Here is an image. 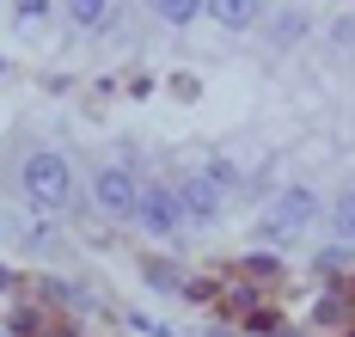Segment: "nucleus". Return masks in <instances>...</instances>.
Here are the masks:
<instances>
[{
    "instance_id": "13",
    "label": "nucleus",
    "mask_w": 355,
    "mask_h": 337,
    "mask_svg": "<svg viewBox=\"0 0 355 337\" xmlns=\"http://www.w3.org/2000/svg\"><path fill=\"white\" fill-rule=\"evenodd\" d=\"M43 12H49V0H19V19H25V25H31V19H43Z\"/></svg>"
},
{
    "instance_id": "3",
    "label": "nucleus",
    "mask_w": 355,
    "mask_h": 337,
    "mask_svg": "<svg viewBox=\"0 0 355 337\" xmlns=\"http://www.w3.org/2000/svg\"><path fill=\"white\" fill-rule=\"evenodd\" d=\"M92 202H98V215H110V221H135L141 184L129 178V166H105V172L92 178Z\"/></svg>"
},
{
    "instance_id": "11",
    "label": "nucleus",
    "mask_w": 355,
    "mask_h": 337,
    "mask_svg": "<svg viewBox=\"0 0 355 337\" xmlns=\"http://www.w3.org/2000/svg\"><path fill=\"white\" fill-rule=\"evenodd\" d=\"M202 172H209V178H214L220 190H233V178H239V172H233V159H209Z\"/></svg>"
},
{
    "instance_id": "8",
    "label": "nucleus",
    "mask_w": 355,
    "mask_h": 337,
    "mask_svg": "<svg viewBox=\"0 0 355 337\" xmlns=\"http://www.w3.org/2000/svg\"><path fill=\"white\" fill-rule=\"evenodd\" d=\"M202 6H209V0H153V12H159L166 25H190Z\"/></svg>"
},
{
    "instance_id": "4",
    "label": "nucleus",
    "mask_w": 355,
    "mask_h": 337,
    "mask_svg": "<svg viewBox=\"0 0 355 337\" xmlns=\"http://www.w3.org/2000/svg\"><path fill=\"white\" fill-rule=\"evenodd\" d=\"M178 209H184V221L190 227H209L220 209H227V196H220V184H214L209 172H178Z\"/></svg>"
},
{
    "instance_id": "1",
    "label": "nucleus",
    "mask_w": 355,
    "mask_h": 337,
    "mask_svg": "<svg viewBox=\"0 0 355 337\" xmlns=\"http://www.w3.org/2000/svg\"><path fill=\"white\" fill-rule=\"evenodd\" d=\"M19 178H25V196H31V209H62L68 202V190H73V172H68V159L62 153H31L25 166H19Z\"/></svg>"
},
{
    "instance_id": "10",
    "label": "nucleus",
    "mask_w": 355,
    "mask_h": 337,
    "mask_svg": "<svg viewBox=\"0 0 355 337\" xmlns=\"http://www.w3.org/2000/svg\"><path fill=\"white\" fill-rule=\"evenodd\" d=\"M300 37H306V19H300V12H282V19L270 25V43H300Z\"/></svg>"
},
{
    "instance_id": "9",
    "label": "nucleus",
    "mask_w": 355,
    "mask_h": 337,
    "mask_svg": "<svg viewBox=\"0 0 355 337\" xmlns=\"http://www.w3.org/2000/svg\"><path fill=\"white\" fill-rule=\"evenodd\" d=\"M110 0H68V19L80 25V31H92V25H105Z\"/></svg>"
},
{
    "instance_id": "12",
    "label": "nucleus",
    "mask_w": 355,
    "mask_h": 337,
    "mask_svg": "<svg viewBox=\"0 0 355 337\" xmlns=\"http://www.w3.org/2000/svg\"><path fill=\"white\" fill-rule=\"evenodd\" d=\"M343 263H349V252H343V245H324V258H319V270H343Z\"/></svg>"
},
{
    "instance_id": "5",
    "label": "nucleus",
    "mask_w": 355,
    "mask_h": 337,
    "mask_svg": "<svg viewBox=\"0 0 355 337\" xmlns=\"http://www.w3.org/2000/svg\"><path fill=\"white\" fill-rule=\"evenodd\" d=\"M135 221H141V233H153V239H172L178 227H184L178 190H172V184H153V190H141V209H135Z\"/></svg>"
},
{
    "instance_id": "7",
    "label": "nucleus",
    "mask_w": 355,
    "mask_h": 337,
    "mask_svg": "<svg viewBox=\"0 0 355 337\" xmlns=\"http://www.w3.org/2000/svg\"><path fill=\"white\" fill-rule=\"evenodd\" d=\"M331 227H337V239L355 245V190H343V196L331 202Z\"/></svg>"
},
{
    "instance_id": "14",
    "label": "nucleus",
    "mask_w": 355,
    "mask_h": 337,
    "mask_svg": "<svg viewBox=\"0 0 355 337\" xmlns=\"http://www.w3.org/2000/svg\"><path fill=\"white\" fill-rule=\"evenodd\" d=\"M331 37H337V43H355V19H337V25H331Z\"/></svg>"
},
{
    "instance_id": "2",
    "label": "nucleus",
    "mask_w": 355,
    "mask_h": 337,
    "mask_svg": "<svg viewBox=\"0 0 355 337\" xmlns=\"http://www.w3.org/2000/svg\"><path fill=\"white\" fill-rule=\"evenodd\" d=\"M270 209H276V215H270V221H263V239H276V245H282L288 233H300V227H313L319 221V190H306V184H288V190H276V202H270Z\"/></svg>"
},
{
    "instance_id": "6",
    "label": "nucleus",
    "mask_w": 355,
    "mask_h": 337,
    "mask_svg": "<svg viewBox=\"0 0 355 337\" xmlns=\"http://www.w3.org/2000/svg\"><path fill=\"white\" fill-rule=\"evenodd\" d=\"M202 12H209L214 25H227V31H251L257 12H263V0H209Z\"/></svg>"
}]
</instances>
